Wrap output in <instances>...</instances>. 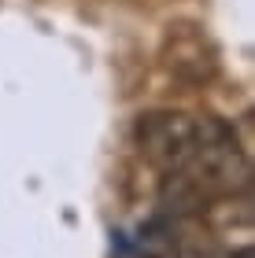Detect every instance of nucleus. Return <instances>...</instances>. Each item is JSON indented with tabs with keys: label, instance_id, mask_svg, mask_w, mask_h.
Wrapping results in <instances>:
<instances>
[{
	"label": "nucleus",
	"instance_id": "1",
	"mask_svg": "<svg viewBox=\"0 0 255 258\" xmlns=\"http://www.w3.org/2000/svg\"><path fill=\"white\" fill-rule=\"evenodd\" d=\"M218 129L215 114H185V111H148L133 125V140L141 155L159 173H181L203 148V140Z\"/></svg>",
	"mask_w": 255,
	"mask_h": 258
},
{
	"label": "nucleus",
	"instance_id": "2",
	"mask_svg": "<svg viewBox=\"0 0 255 258\" xmlns=\"http://www.w3.org/2000/svg\"><path fill=\"white\" fill-rule=\"evenodd\" d=\"M167 67L174 70L178 78L192 81V85H203V81L215 78L218 70V59L211 52V44L200 30H185L170 26V41H167Z\"/></svg>",
	"mask_w": 255,
	"mask_h": 258
}]
</instances>
